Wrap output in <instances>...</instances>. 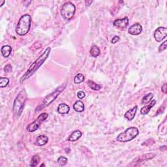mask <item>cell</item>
Masks as SVG:
<instances>
[{"label": "cell", "mask_w": 167, "mask_h": 167, "mask_svg": "<svg viewBox=\"0 0 167 167\" xmlns=\"http://www.w3.org/2000/svg\"><path fill=\"white\" fill-rule=\"evenodd\" d=\"M155 104H156L155 100H151V103H149V105H146V106H144L142 108L141 110V114L142 115H146L149 111H150L151 108H153Z\"/></svg>", "instance_id": "cell-12"}, {"label": "cell", "mask_w": 167, "mask_h": 167, "mask_svg": "<svg viewBox=\"0 0 167 167\" xmlns=\"http://www.w3.org/2000/svg\"><path fill=\"white\" fill-rule=\"evenodd\" d=\"M9 82V79L7 78H0V88L6 87Z\"/></svg>", "instance_id": "cell-23"}, {"label": "cell", "mask_w": 167, "mask_h": 167, "mask_svg": "<svg viewBox=\"0 0 167 167\" xmlns=\"http://www.w3.org/2000/svg\"><path fill=\"white\" fill-rule=\"evenodd\" d=\"M166 43H167V41H164L163 43H162V45H160V46L159 47V52H161L162 51L166 50Z\"/></svg>", "instance_id": "cell-25"}, {"label": "cell", "mask_w": 167, "mask_h": 167, "mask_svg": "<svg viewBox=\"0 0 167 167\" xmlns=\"http://www.w3.org/2000/svg\"><path fill=\"white\" fill-rule=\"evenodd\" d=\"M139 134L138 129L136 127H129L124 132L120 133L117 136L116 140L120 142H127L133 140Z\"/></svg>", "instance_id": "cell-3"}, {"label": "cell", "mask_w": 167, "mask_h": 167, "mask_svg": "<svg viewBox=\"0 0 167 167\" xmlns=\"http://www.w3.org/2000/svg\"><path fill=\"white\" fill-rule=\"evenodd\" d=\"M84 76L80 73L76 75L74 78V82L76 84H79L84 82Z\"/></svg>", "instance_id": "cell-21"}, {"label": "cell", "mask_w": 167, "mask_h": 167, "mask_svg": "<svg viewBox=\"0 0 167 167\" xmlns=\"http://www.w3.org/2000/svg\"><path fill=\"white\" fill-rule=\"evenodd\" d=\"M153 93H149L148 95H145V96L142 98V105L148 104V103L151 102V100L152 99H153Z\"/></svg>", "instance_id": "cell-20"}, {"label": "cell", "mask_w": 167, "mask_h": 167, "mask_svg": "<svg viewBox=\"0 0 167 167\" xmlns=\"http://www.w3.org/2000/svg\"><path fill=\"white\" fill-rule=\"evenodd\" d=\"M65 87H66V84L61 86L58 88L53 93H50V94L47 95V96H46L43 100V105H41V109H43V108L48 107V105H50L51 103H52L54 100L56 98L59 96V95H60V93L65 90Z\"/></svg>", "instance_id": "cell-6"}, {"label": "cell", "mask_w": 167, "mask_h": 167, "mask_svg": "<svg viewBox=\"0 0 167 167\" xmlns=\"http://www.w3.org/2000/svg\"><path fill=\"white\" fill-rule=\"evenodd\" d=\"M50 51H51L50 47H48L45 50V52H44L42 54L39 56L35 61H34L30 67H29L28 70L26 71L25 74L20 79L21 83L24 82V81L28 79L29 78H30L31 76L39 69V68L43 64L44 62H45L46 60H47L49 55H50Z\"/></svg>", "instance_id": "cell-1"}, {"label": "cell", "mask_w": 167, "mask_h": 167, "mask_svg": "<svg viewBox=\"0 0 167 167\" xmlns=\"http://www.w3.org/2000/svg\"><path fill=\"white\" fill-rule=\"evenodd\" d=\"M167 35V29L164 27H159L155 31L153 36L157 42H161L166 38Z\"/></svg>", "instance_id": "cell-8"}, {"label": "cell", "mask_w": 167, "mask_h": 167, "mask_svg": "<svg viewBox=\"0 0 167 167\" xmlns=\"http://www.w3.org/2000/svg\"><path fill=\"white\" fill-rule=\"evenodd\" d=\"M129 24V19L127 17H125L122 19H116L113 22V25L117 28H125L128 26Z\"/></svg>", "instance_id": "cell-9"}, {"label": "cell", "mask_w": 167, "mask_h": 167, "mask_svg": "<svg viewBox=\"0 0 167 167\" xmlns=\"http://www.w3.org/2000/svg\"><path fill=\"white\" fill-rule=\"evenodd\" d=\"M75 11L76 7L75 5L69 1L63 5L61 9V14L65 20H69L74 16Z\"/></svg>", "instance_id": "cell-5"}, {"label": "cell", "mask_w": 167, "mask_h": 167, "mask_svg": "<svg viewBox=\"0 0 167 167\" xmlns=\"http://www.w3.org/2000/svg\"><path fill=\"white\" fill-rule=\"evenodd\" d=\"M119 40H120L119 37H118V36H115V37H114L112 38L111 42H112V44H115V43H116L117 42H118Z\"/></svg>", "instance_id": "cell-28"}, {"label": "cell", "mask_w": 167, "mask_h": 167, "mask_svg": "<svg viewBox=\"0 0 167 167\" xmlns=\"http://www.w3.org/2000/svg\"><path fill=\"white\" fill-rule=\"evenodd\" d=\"M100 49L97 45H93L92 46L90 50V54L92 56L96 58L100 55Z\"/></svg>", "instance_id": "cell-18"}, {"label": "cell", "mask_w": 167, "mask_h": 167, "mask_svg": "<svg viewBox=\"0 0 167 167\" xmlns=\"http://www.w3.org/2000/svg\"><path fill=\"white\" fill-rule=\"evenodd\" d=\"M77 96L80 99H82L85 97L86 94H85L84 92H82V91H80V92H78V93H77Z\"/></svg>", "instance_id": "cell-26"}, {"label": "cell", "mask_w": 167, "mask_h": 167, "mask_svg": "<svg viewBox=\"0 0 167 167\" xmlns=\"http://www.w3.org/2000/svg\"><path fill=\"white\" fill-rule=\"evenodd\" d=\"M31 17L29 14H24L19 19V21L16 26V32L18 35L24 36L28 33L31 28Z\"/></svg>", "instance_id": "cell-2"}, {"label": "cell", "mask_w": 167, "mask_h": 167, "mask_svg": "<svg viewBox=\"0 0 167 167\" xmlns=\"http://www.w3.org/2000/svg\"><path fill=\"white\" fill-rule=\"evenodd\" d=\"M48 114L47 113H42L38 116L35 121L33 123L29 124L28 126L27 127V131L29 132H33L35 131L36 130H37L39 127L41 126V125L43 122H45V120L48 118Z\"/></svg>", "instance_id": "cell-7"}, {"label": "cell", "mask_w": 167, "mask_h": 167, "mask_svg": "<svg viewBox=\"0 0 167 167\" xmlns=\"http://www.w3.org/2000/svg\"><path fill=\"white\" fill-rule=\"evenodd\" d=\"M26 99V93L25 90H23L19 93L18 95L16 97L14 103L13 112L17 116H20L22 112L24 106H25Z\"/></svg>", "instance_id": "cell-4"}, {"label": "cell", "mask_w": 167, "mask_h": 167, "mask_svg": "<svg viewBox=\"0 0 167 167\" xmlns=\"http://www.w3.org/2000/svg\"><path fill=\"white\" fill-rule=\"evenodd\" d=\"M5 3V1H3V0H0V7L3 5Z\"/></svg>", "instance_id": "cell-30"}, {"label": "cell", "mask_w": 167, "mask_h": 167, "mask_svg": "<svg viewBox=\"0 0 167 167\" xmlns=\"http://www.w3.org/2000/svg\"><path fill=\"white\" fill-rule=\"evenodd\" d=\"M39 161H40V157H39V156L38 155H35L32 157V159H31L30 166H36L39 163Z\"/></svg>", "instance_id": "cell-22"}, {"label": "cell", "mask_w": 167, "mask_h": 167, "mask_svg": "<svg viewBox=\"0 0 167 167\" xmlns=\"http://www.w3.org/2000/svg\"><path fill=\"white\" fill-rule=\"evenodd\" d=\"M4 70H5V72L6 73H10L12 71V66L9 64L7 65L5 67Z\"/></svg>", "instance_id": "cell-27"}, {"label": "cell", "mask_w": 167, "mask_h": 167, "mask_svg": "<svg viewBox=\"0 0 167 167\" xmlns=\"http://www.w3.org/2000/svg\"><path fill=\"white\" fill-rule=\"evenodd\" d=\"M67 163V159L65 157H63V156H61L60 157L58 158V163L59 164V165L60 166H65L66 164Z\"/></svg>", "instance_id": "cell-24"}, {"label": "cell", "mask_w": 167, "mask_h": 167, "mask_svg": "<svg viewBox=\"0 0 167 167\" xmlns=\"http://www.w3.org/2000/svg\"><path fill=\"white\" fill-rule=\"evenodd\" d=\"M87 83H88V85L89 86V87L93 90L98 91V90H100L102 88L101 85L97 84L93 82L92 80H88Z\"/></svg>", "instance_id": "cell-19"}, {"label": "cell", "mask_w": 167, "mask_h": 167, "mask_svg": "<svg viewBox=\"0 0 167 167\" xmlns=\"http://www.w3.org/2000/svg\"><path fill=\"white\" fill-rule=\"evenodd\" d=\"M161 90H162V92H163L164 93H166V83H164V84L162 86V88H161Z\"/></svg>", "instance_id": "cell-29"}, {"label": "cell", "mask_w": 167, "mask_h": 167, "mask_svg": "<svg viewBox=\"0 0 167 167\" xmlns=\"http://www.w3.org/2000/svg\"><path fill=\"white\" fill-rule=\"evenodd\" d=\"M88 3V1H86V3ZM93 3V1H91L90 2V3H89V4L90 5L91 3ZM86 5H88H88H89L86 4Z\"/></svg>", "instance_id": "cell-31"}, {"label": "cell", "mask_w": 167, "mask_h": 167, "mask_svg": "<svg viewBox=\"0 0 167 167\" xmlns=\"http://www.w3.org/2000/svg\"><path fill=\"white\" fill-rule=\"evenodd\" d=\"M142 31V27L139 23H136L131 26L128 29V33L132 35H138Z\"/></svg>", "instance_id": "cell-10"}, {"label": "cell", "mask_w": 167, "mask_h": 167, "mask_svg": "<svg viewBox=\"0 0 167 167\" xmlns=\"http://www.w3.org/2000/svg\"><path fill=\"white\" fill-rule=\"evenodd\" d=\"M1 54L4 58H8L9 55L11 54L12 48L9 45H5L1 48Z\"/></svg>", "instance_id": "cell-17"}, {"label": "cell", "mask_w": 167, "mask_h": 167, "mask_svg": "<svg viewBox=\"0 0 167 167\" xmlns=\"http://www.w3.org/2000/svg\"><path fill=\"white\" fill-rule=\"evenodd\" d=\"M48 142V138L45 135H40L37 138V144L39 146H43Z\"/></svg>", "instance_id": "cell-16"}, {"label": "cell", "mask_w": 167, "mask_h": 167, "mask_svg": "<svg viewBox=\"0 0 167 167\" xmlns=\"http://www.w3.org/2000/svg\"><path fill=\"white\" fill-rule=\"evenodd\" d=\"M81 136H82V132L79 131V130H76V131L72 132V134L70 135V136L69 137L67 140L68 141L70 142H75L79 139Z\"/></svg>", "instance_id": "cell-13"}, {"label": "cell", "mask_w": 167, "mask_h": 167, "mask_svg": "<svg viewBox=\"0 0 167 167\" xmlns=\"http://www.w3.org/2000/svg\"><path fill=\"white\" fill-rule=\"evenodd\" d=\"M73 109L77 112H82L84 110V105L81 100H77L73 105Z\"/></svg>", "instance_id": "cell-15"}, {"label": "cell", "mask_w": 167, "mask_h": 167, "mask_svg": "<svg viewBox=\"0 0 167 167\" xmlns=\"http://www.w3.org/2000/svg\"><path fill=\"white\" fill-rule=\"evenodd\" d=\"M137 109H138V107L135 106L131 110H129L126 113H125L124 115V117L129 121H131L134 119V117L136 115V113L137 112Z\"/></svg>", "instance_id": "cell-11"}, {"label": "cell", "mask_w": 167, "mask_h": 167, "mask_svg": "<svg viewBox=\"0 0 167 167\" xmlns=\"http://www.w3.org/2000/svg\"><path fill=\"white\" fill-rule=\"evenodd\" d=\"M70 110V107L67 104L61 103L58 107V112L60 114H68Z\"/></svg>", "instance_id": "cell-14"}]
</instances>
